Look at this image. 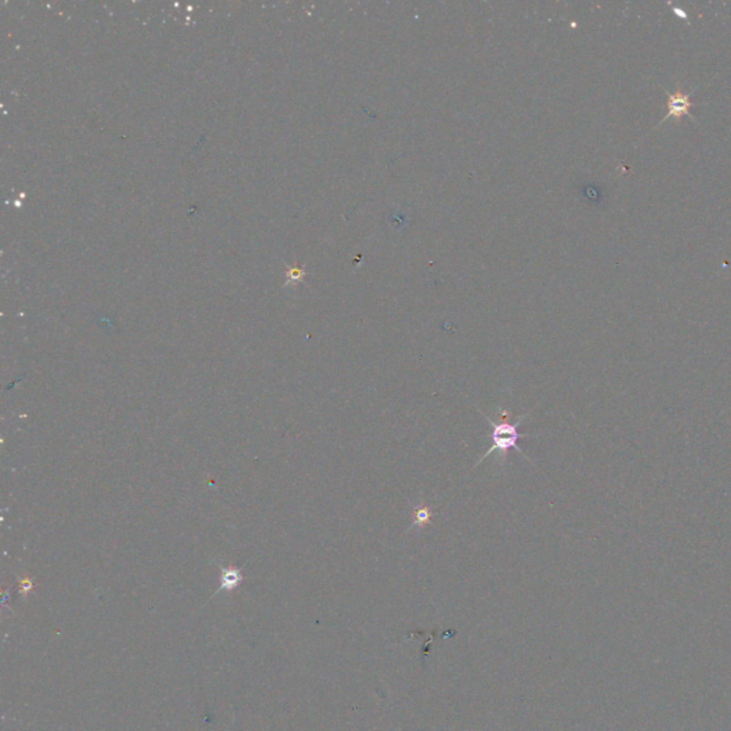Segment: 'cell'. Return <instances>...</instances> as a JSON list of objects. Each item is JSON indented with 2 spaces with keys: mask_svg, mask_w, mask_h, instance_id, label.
Returning <instances> with one entry per match:
<instances>
[{
  "mask_svg": "<svg viewBox=\"0 0 731 731\" xmlns=\"http://www.w3.org/2000/svg\"><path fill=\"white\" fill-rule=\"evenodd\" d=\"M483 417L485 419V421H489L490 425H492V440H493V445L492 448L487 450L481 457L480 460L477 461L476 465H479L480 463H483V460H485L489 456H492L493 453H499L500 456V460H501V464L504 465L505 464V456H507V452H509L510 449H514L519 454H521L524 459L530 460L529 457L525 456V453L523 452V449L519 445V440L521 437H536L534 434H530V433H520L519 432V428L520 424L527 419V416L530 414V412H525L523 416H520L514 423H509V421H496L493 419H490L489 416H487L484 412L479 410Z\"/></svg>",
  "mask_w": 731,
  "mask_h": 731,
  "instance_id": "cell-1",
  "label": "cell"
},
{
  "mask_svg": "<svg viewBox=\"0 0 731 731\" xmlns=\"http://www.w3.org/2000/svg\"><path fill=\"white\" fill-rule=\"evenodd\" d=\"M665 94L668 96V113L663 117L661 121H665L670 117H674L677 121H680L684 116L692 117V114H690V108L693 106V103L690 97H692L693 92L684 93L681 89H677L674 93L665 92Z\"/></svg>",
  "mask_w": 731,
  "mask_h": 731,
  "instance_id": "cell-2",
  "label": "cell"
},
{
  "mask_svg": "<svg viewBox=\"0 0 731 731\" xmlns=\"http://www.w3.org/2000/svg\"><path fill=\"white\" fill-rule=\"evenodd\" d=\"M433 514H434V512L430 509V507L424 505L423 503L417 504L416 509L413 510V524L410 527V530L412 529H423V527L430 524V521L433 519Z\"/></svg>",
  "mask_w": 731,
  "mask_h": 731,
  "instance_id": "cell-3",
  "label": "cell"
},
{
  "mask_svg": "<svg viewBox=\"0 0 731 731\" xmlns=\"http://www.w3.org/2000/svg\"><path fill=\"white\" fill-rule=\"evenodd\" d=\"M241 581V574L236 568H226L221 573V583L220 588L221 590H233V588Z\"/></svg>",
  "mask_w": 731,
  "mask_h": 731,
  "instance_id": "cell-4",
  "label": "cell"
}]
</instances>
